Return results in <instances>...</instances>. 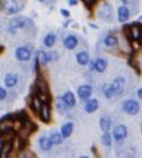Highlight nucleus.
<instances>
[{
  "label": "nucleus",
  "mask_w": 142,
  "mask_h": 158,
  "mask_svg": "<svg viewBox=\"0 0 142 158\" xmlns=\"http://www.w3.org/2000/svg\"><path fill=\"white\" fill-rule=\"evenodd\" d=\"M32 25H33V22L30 18L24 16H18L10 20L9 25H8V31L11 34H14L16 33L18 30H20V28H26V27L32 26Z\"/></svg>",
  "instance_id": "1"
},
{
  "label": "nucleus",
  "mask_w": 142,
  "mask_h": 158,
  "mask_svg": "<svg viewBox=\"0 0 142 158\" xmlns=\"http://www.w3.org/2000/svg\"><path fill=\"white\" fill-rule=\"evenodd\" d=\"M124 32H125L126 36L131 39L134 42H140L142 39V27L139 23H133L129 26L124 27Z\"/></svg>",
  "instance_id": "2"
},
{
  "label": "nucleus",
  "mask_w": 142,
  "mask_h": 158,
  "mask_svg": "<svg viewBox=\"0 0 142 158\" xmlns=\"http://www.w3.org/2000/svg\"><path fill=\"white\" fill-rule=\"evenodd\" d=\"M1 5H2L3 11L8 15L19 13L24 6V3H19L18 0H1Z\"/></svg>",
  "instance_id": "3"
},
{
  "label": "nucleus",
  "mask_w": 142,
  "mask_h": 158,
  "mask_svg": "<svg viewBox=\"0 0 142 158\" xmlns=\"http://www.w3.org/2000/svg\"><path fill=\"white\" fill-rule=\"evenodd\" d=\"M98 17L102 20H105V22L112 20L113 8H112V6H111V3H108V2L103 3L98 10Z\"/></svg>",
  "instance_id": "4"
},
{
  "label": "nucleus",
  "mask_w": 142,
  "mask_h": 158,
  "mask_svg": "<svg viewBox=\"0 0 142 158\" xmlns=\"http://www.w3.org/2000/svg\"><path fill=\"white\" fill-rule=\"evenodd\" d=\"M140 105L139 103L134 101V99H128L125 102L123 103V111L126 112L130 115H134L136 113L139 112Z\"/></svg>",
  "instance_id": "5"
},
{
  "label": "nucleus",
  "mask_w": 142,
  "mask_h": 158,
  "mask_svg": "<svg viewBox=\"0 0 142 158\" xmlns=\"http://www.w3.org/2000/svg\"><path fill=\"white\" fill-rule=\"evenodd\" d=\"M125 84L126 81L123 77H119V78L114 79V81L111 84V87H112L113 92H114V95L122 94L124 92V89H125Z\"/></svg>",
  "instance_id": "6"
},
{
  "label": "nucleus",
  "mask_w": 142,
  "mask_h": 158,
  "mask_svg": "<svg viewBox=\"0 0 142 158\" xmlns=\"http://www.w3.org/2000/svg\"><path fill=\"white\" fill-rule=\"evenodd\" d=\"M35 129H36V125H34L33 123H30V122H25V123L22 124V127H20V129H19V137L23 139V140H26L27 137H28Z\"/></svg>",
  "instance_id": "7"
},
{
  "label": "nucleus",
  "mask_w": 142,
  "mask_h": 158,
  "mask_svg": "<svg viewBox=\"0 0 142 158\" xmlns=\"http://www.w3.org/2000/svg\"><path fill=\"white\" fill-rule=\"evenodd\" d=\"M126 135H128V128L123 124L116 125L115 128H114V130H113V137H114L115 140H117V141L123 140V139L126 137Z\"/></svg>",
  "instance_id": "8"
},
{
  "label": "nucleus",
  "mask_w": 142,
  "mask_h": 158,
  "mask_svg": "<svg viewBox=\"0 0 142 158\" xmlns=\"http://www.w3.org/2000/svg\"><path fill=\"white\" fill-rule=\"evenodd\" d=\"M78 96H79L80 99H83V101H86L93 94V87L90 85H81L78 88Z\"/></svg>",
  "instance_id": "9"
},
{
  "label": "nucleus",
  "mask_w": 142,
  "mask_h": 158,
  "mask_svg": "<svg viewBox=\"0 0 142 158\" xmlns=\"http://www.w3.org/2000/svg\"><path fill=\"white\" fill-rule=\"evenodd\" d=\"M14 128V121L9 118H5L0 121V133L7 135Z\"/></svg>",
  "instance_id": "10"
},
{
  "label": "nucleus",
  "mask_w": 142,
  "mask_h": 158,
  "mask_svg": "<svg viewBox=\"0 0 142 158\" xmlns=\"http://www.w3.org/2000/svg\"><path fill=\"white\" fill-rule=\"evenodd\" d=\"M39 115H40L41 120L43 122H45V123L50 122V120H51V109H50L47 103L42 104V107H41L40 112H39Z\"/></svg>",
  "instance_id": "11"
},
{
  "label": "nucleus",
  "mask_w": 142,
  "mask_h": 158,
  "mask_svg": "<svg viewBox=\"0 0 142 158\" xmlns=\"http://www.w3.org/2000/svg\"><path fill=\"white\" fill-rule=\"evenodd\" d=\"M15 56L19 61H28L30 59V51L26 48H18Z\"/></svg>",
  "instance_id": "12"
},
{
  "label": "nucleus",
  "mask_w": 142,
  "mask_h": 158,
  "mask_svg": "<svg viewBox=\"0 0 142 158\" xmlns=\"http://www.w3.org/2000/svg\"><path fill=\"white\" fill-rule=\"evenodd\" d=\"M129 18H130L129 8L125 6L119 7V9H117V19H119V22H121V23H125Z\"/></svg>",
  "instance_id": "13"
},
{
  "label": "nucleus",
  "mask_w": 142,
  "mask_h": 158,
  "mask_svg": "<svg viewBox=\"0 0 142 158\" xmlns=\"http://www.w3.org/2000/svg\"><path fill=\"white\" fill-rule=\"evenodd\" d=\"M35 86H36L37 90L40 92V94H43V95H47L49 93V86H47V81L44 80L42 77H37L36 82H35Z\"/></svg>",
  "instance_id": "14"
},
{
  "label": "nucleus",
  "mask_w": 142,
  "mask_h": 158,
  "mask_svg": "<svg viewBox=\"0 0 142 158\" xmlns=\"http://www.w3.org/2000/svg\"><path fill=\"white\" fill-rule=\"evenodd\" d=\"M11 150H13V141L7 140L0 146V157H7Z\"/></svg>",
  "instance_id": "15"
},
{
  "label": "nucleus",
  "mask_w": 142,
  "mask_h": 158,
  "mask_svg": "<svg viewBox=\"0 0 142 158\" xmlns=\"http://www.w3.org/2000/svg\"><path fill=\"white\" fill-rule=\"evenodd\" d=\"M39 145H40V148L44 152H50L52 149V142L50 140V138L45 137V135H42L40 139H39Z\"/></svg>",
  "instance_id": "16"
},
{
  "label": "nucleus",
  "mask_w": 142,
  "mask_h": 158,
  "mask_svg": "<svg viewBox=\"0 0 142 158\" xmlns=\"http://www.w3.org/2000/svg\"><path fill=\"white\" fill-rule=\"evenodd\" d=\"M94 68L98 73H104L106 70V68H107V61L105 59H103V58H98L94 62Z\"/></svg>",
  "instance_id": "17"
},
{
  "label": "nucleus",
  "mask_w": 142,
  "mask_h": 158,
  "mask_svg": "<svg viewBox=\"0 0 142 158\" xmlns=\"http://www.w3.org/2000/svg\"><path fill=\"white\" fill-rule=\"evenodd\" d=\"M97 109H98V101L94 98H91V99L88 98V101H87L86 104H85V111H86L87 113H93V112H95Z\"/></svg>",
  "instance_id": "18"
},
{
  "label": "nucleus",
  "mask_w": 142,
  "mask_h": 158,
  "mask_svg": "<svg viewBox=\"0 0 142 158\" xmlns=\"http://www.w3.org/2000/svg\"><path fill=\"white\" fill-rule=\"evenodd\" d=\"M63 44H64V46L68 50H73L77 46V44H78V40H77L76 36H73V35H69L68 37H66Z\"/></svg>",
  "instance_id": "19"
},
{
  "label": "nucleus",
  "mask_w": 142,
  "mask_h": 158,
  "mask_svg": "<svg viewBox=\"0 0 142 158\" xmlns=\"http://www.w3.org/2000/svg\"><path fill=\"white\" fill-rule=\"evenodd\" d=\"M99 125H100V129H102L104 132L109 131V129L112 127V121L108 116H102L100 120H99Z\"/></svg>",
  "instance_id": "20"
},
{
  "label": "nucleus",
  "mask_w": 142,
  "mask_h": 158,
  "mask_svg": "<svg viewBox=\"0 0 142 158\" xmlns=\"http://www.w3.org/2000/svg\"><path fill=\"white\" fill-rule=\"evenodd\" d=\"M72 131H73V123H71V122H68V123H66V124H63L61 127V135H62L63 138L70 137Z\"/></svg>",
  "instance_id": "21"
},
{
  "label": "nucleus",
  "mask_w": 142,
  "mask_h": 158,
  "mask_svg": "<svg viewBox=\"0 0 142 158\" xmlns=\"http://www.w3.org/2000/svg\"><path fill=\"white\" fill-rule=\"evenodd\" d=\"M62 98L68 107H72V106L76 104V97L73 95V93H71V92H67L66 94L63 95Z\"/></svg>",
  "instance_id": "22"
},
{
  "label": "nucleus",
  "mask_w": 142,
  "mask_h": 158,
  "mask_svg": "<svg viewBox=\"0 0 142 158\" xmlns=\"http://www.w3.org/2000/svg\"><path fill=\"white\" fill-rule=\"evenodd\" d=\"M36 60L41 63V64H43L44 66V64H47L50 60H51V56H50L49 53L45 52V51H39L37 56H36Z\"/></svg>",
  "instance_id": "23"
},
{
  "label": "nucleus",
  "mask_w": 142,
  "mask_h": 158,
  "mask_svg": "<svg viewBox=\"0 0 142 158\" xmlns=\"http://www.w3.org/2000/svg\"><path fill=\"white\" fill-rule=\"evenodd\" d=\"M77 61L79 63L80 66H86L87 63L89 62V54L85 51L83 52H79L77 54Z\"/></svg>",
  "instance_id": "24"
},
{
  "label": "nucleus",
  "mask_w": 142,
  "mask_h": 158,
  "mask_svg": "<svg viewBox=\"0 0 142 158\" xmlns=\"http://www.w3.org/2000/svg\"><path fill=\"white\" fill-rule=\"evenodd\" d=\"M17 81H18V78H17L16 75L8 73L6 76V79H5V85H6L7 87H14V86L17 84Z\"/></svg>",
  "instance_id": "25"
},
{
  "label": "nucleus",
  "mask_w": 142,
  "mask_h": 158,
  "mask_svg": "<svg viewBox=\"0 0 142 158\" xmlns=\"http://www.w3.org/2000/svg\"><path fill=\"white\" fill-rule=\"evenodd\" d=\"M62 135H61V132H52L51 135H50V140L52 142V145H60L61 142H62Z\"/></svg>",
  "instance_id": "26"
},
{
  "label": "nucleus",
  "mask_w": 142,
  "mask_h": 158,
  "mask_svg": "<svg viewBox=\"0 0 142 158\" xmlns=\"http://www.w3.org/2000/svg\"><path fill=\"white\" fill-rule=\"evenodd\" d=\"M42 104H43V102H42V99L39 97V96H36V97H34L33 99H32V109L34 110V112L39 113L40 112L41 107H42Z\"/></svg>",
  "instance_id": "27"
},
{
  "label": "nucleus",
  "mask_w": 142,
  "mask_h": 158,
  "mask_svg": "<svg viewBox=\"0 0 142 158\" xmlns=\"http://www.w3.org/2000/svg\"><path fill=\"white\" fill-rule=\"evenodd\" d=\"M104 44L107 48H113V46L117 45V37L114 36V35H108L104 40Z\"/></svg>",
  "instance_id": "28"
},
{
  "label": "nucleus",
  "mask_w": 142,
  "mask_h": 158,
  "mask_svg": "<svg viewBox=\"0 0 142 158\" xmlns=\"http://www.w3.org/2000/svg\"><path fill=\"white\" fill-rule=\"evenodd\" d=\"M55 35L54 34H47V36L44 37V45L47 48H52L55 43Z\"/></svg>",
  "instance_id": "29"
},
{
  "label": "nucleus",
  "mask_w": 142,
  "mask_h": 158,
  "mask_svg": "<svg viewBox=\"0 0 142 158\" xmlns=\"http://www.w3.org/2000/svg\"><path fill=\"white\" fill-rule=\"evenodd\" d=\"M102 143L105 147H111V145H112V135H111V133H108V131L102 135Z\"/></svg>",
  "instance_id": "30"
},
{
  "label": "nucleus",
  "mask_w": 142,
  "mask_h": 158,
  "mask_svg": "<svg viewBox=\"0 0 142 158\" xmlns=\"http://www.w3.org/2000/svg\"><path fill=\"white\" fill-rule=\"evenodd\" d=\"M103 94H104L105 97H107V98H112L113 96H114V92H113L111 85L104 86V88H103Z\"/></svg>",
  "instance_id": "31"
},
{
  "label": "nucleus",
  "mask_w": 142,
  "mask_h": 158,
  "mask_svg": "<svg viewBox=\"0 0 142 158\" xmlns=\"http://www.w3.org/2000/svg\"><path fill=\"white\" fill-rule=\"evenodd\" d=\"M56 107H58V110H59L60 112H64L68 106H67V104L64 103L63 98H59L58 102H56Z\"/></svg>",
  "instance_id": "32"
},
{
  "label": "nucleus",
  "mask_w": 142,
  "mask_h": 158,
  "mask_svg": "<svg viewBox=\"0 0 142 158\" xmlns=\"http://www.w3.org/2000/svg\"><path fill=\"white\" fill-rule=\"evenodd\" d=\"M6 96H7L6 90H5L3 88H1V87H0V101H3V99L6 98Z\"/></svg>",
  "instance_id": "33"
},
{
  "label": "nucleus",
  "mask_w": 142,
  "mask_h": 158,
  "mask_svg": "<svg viewBox=\"0 0 142 158\" xmlns=\"http://www.w3.org/2000/svg\"><path fill=\"white\" fill-rule=\"evenodd\" d=\"M60 13H61V15H62V16H64V17H69L70 16V13L67 9H61V10H60Z\"/></svg>",
  "instance_id": "34"
},
{
  "label": "nucleus",
  "mask_w": 142,
  "mask_h": 158,
  "mask_svg": "<svg viewBox=\"0 0 142 158\" xmlns=\"http://www.w3.org/2000/svg\"><path fill=\"white\" fill-rule=\"evenodd\" d=\"M121 1L124 3V6H126V5H132V3H134L136 0H121Z\"/></svg>",
  "instance_id": "35"
},
{
  "label": "nucleus",
  "mask_w": 142,
  "mask_h": 158,
  "mask_svg": "<svg viewBox=\"0 0 142 158\" xmlns=\"http://www.w3.org/2000/svg\"><path fill=\"white\" fill-rule=\"evenodd\" d=\"M83 1L85 3H86L87 6H89V7H90V6H93L94 3L96 2V0H83Z\"/></svg>",
  "instance_id": "36"
},
{
  "label": "nucleus",
  "mask_w": 142,
  "mask_h": 158,
  "mask_svg": "<svg viewBox=\"0 0 142 158\" xmlns=\"http://www.w3.org/2000/svg\"><path fill=\"white\" fill-rule=\"evenodd\" d=\"M138 96H139V98L142 101V88H140L139 90H138Z\"/></svg>",
  "instance_id": "37"
},
{
  "label": "nucleus",
  "mask_w": 142,
  "mask_h": 158,
  "mask_svg": "<svg viewBox=\"0 0 142 158\" xmlns=\"http://www.w3.org/2000/svg\"><path fill=\"white\" fill-rule=\"evenodd\" d=\"M69 3H70V5H76L77 0H69Z\"/></svg>",
  "instance_id": "38"
},
{
  "label": "nucleus",
  "mask_w": 142,
  "mask_h": 158,
  "mask_svg": "<svg viewBox=\"0 0 142 158\" xmlns=\"http://www.w3.org/2000/svg\"><path fill=\"white\" fill-rule=\"evenodd\" d=\"M39 1H44V0H39Z\"/></svg>",
  "instance_id": "39"
}]
</instances>
